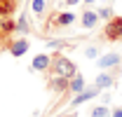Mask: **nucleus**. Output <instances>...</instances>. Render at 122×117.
<instances>
[{
	"label": "nucleus",
	"instance_id": "obj_16",
	"mask_svg": "<svg viewBox=\"0 0 122 117\" xmlns=\"http://www.w3.org/2000/svg\"><path fill=\"white\" fill-rule=\"evenodd\" d=\"M96 14H99V19H106V21L115 16V14H113V7H110V5H103V7H99V10H96Z\"/></svg>",
	"mask_w": 122,
	"mask_h": 117
},
{
	"label": "nucleus",
	"instance_id": "obj_23",
	"mask_svg": "<svg viewBox=\"0 0 122 117\" xmlns=\"http://www.w3.org/2000/svg\"><path fill=\"white\" fill-rule=\"evenodd\" d=\"M92 2H94V0H85V5H92Z\"/></svg>",
	"mask_w": 122,
	"mask_h": 117
},
{
	"label": "nucleus",
	"instance_id": "obj_6",
	"mask_svg": "<svg viewBox=\"0 0 122 117\" xmlns=\"http://www.w3.org/2000/svg\"><path fill=\"white\" fill-rule=\"evenodd\" d=\"M96 66L99 68H115V66H122V54H117V52H108V54H103V56L96 58Z\"/></svg>",
	"mask_w": 122,
	"mask_h": 117
},
{
	"label": "nucleus",
	"instance_id": "obj_1",
	"mask_svg": "<svg viewBox=\"0 0 122 117\" xmlns=\"http://www.w3.org/2000/svg\"><path fill=\"white\" fill-rule=\"evenodd\" d=\"M75 73H77V68L71 58H66L61 52H52V66H49L47 75H63V77L71 80Z\"/></svg>",
	"mask_w": 122,
	"mask_h": 117
},
{
	"label": "nucleus",
	"instance_id": "obj_15",
	"mask_svg": "<svg viewBox=\"0 0 122 117\" xmlns=\"http://www.w3.org/2000/svg\"><path fill=\"white\" fill-rule=\"evenodd\" d=\"M45 7H47L45 0H30V10L35 16H45Z\"/></svg>",
	"mask_w": 122,
	"mask_h": 117
},
{
	"label": "nucleus",
	"instance_id": "obj_9",
	"mask_svg": "<svg viewBox=\"0 0 122 117\" xmlns=\"http://www.w3.org/2000/svg\"><path fill=\"white\" fill-rule=\"evenodd\" d=\"M99 94H101V89L96 87V84H92V87L82 89V91L77 94L75 98H73V103H71V105H73V108H77V105H82L85 101H89V98H94V96H99Z\"/></svg>",
	"mask_w": 122,
	"mask_h": 117
},
{
	"label": "nucleus",
	"instance_id": "obj_4",
	"mask_svg": "<svg viewBox=\"0 0 122 117\" xmlns=\"http://www.w3.org/2000/svg\"><path fill=\"white\" fill-rule=\"evenodd\" d=\"M75 21V14L73 12H54V14L47 19V28L56 30V28H63V26H71Z\"/></svg>",
	"mask_w": 122,
	"mask_h": 117
},
{
	"label": "nucleus",
	"instance_id": "obj_8",
	"mask_svg": "<svg viewBox=\"0 0 122 117\" xmlns=\"http://www.w3.org/2000/svg\"><path fill=\"white\" fill-rule=\"evenodd\" d=\"M49 66H52V54H35L33 56V63H30V68L35 73H47Z\"/></svg>",
	"mask_w": 122,
	"mask_h": 117
},
{
	"label": "nucleus",
	"instance_id": "obj_20",
	"mask_svg": "<svg viewBox=\"0 0 122 117\" xmlns=\"http://www.w3.org/2000/svg\"><path fill=\"white\" fill-rule=\"evenodd\" d=\"M110 117H122V105H117V108L110 112Z\"/></svg>",
	"mask_w": 122,
	"mask_h": 117
},
{
	"label": "nucleus",
	"instance_id": "obj_11",
	"mask_svg": "<svg viewBox=\"0 0 122 117\" xmlns=\"http://www.w3.org/2000/svg\"><path fill=\"white\" fill-rule=\"evenodd\" d=\"M80 24H82V28H96V24H99V14H96V10H85L82 16H80Z\"/></svg>",
	"mask_w": 122,
	"mask_h": 117
},
{
	"label": "nucleus",
	"instance_id": "obj_5",
	"mask_svg": "<svg viewBox=\"0 0 122 117\" xmlns=\"http://www.w3.org/2000/svg\"><path fill=\"white\" fill-rule=\"evenodd\" d=\"M14 33H16V21L12 16H2L0 14V42H5L10 47V40H12Z\"/></svg>",
	"mask_w": 122,
	"mask_h": 117
},
{
	"label": "nucleus",
	"instance_id": "obj_2",
	"mask_svg": "<svg viewBox=\"0 0 122 117\" xmlns=\"http://www.w3.org/2000/svg\"><path fill=\"white\" fill-rule=\"evenodd\" d=\"M106 42H120L122 40V16H113L108 19L106 26H103V35H101Z\"/></svg>",
	"mask_w": 122,
	"mask_h": 117
},
{
	"label": "nucleus",
	"instance_id": "obj_10",
	"mask_svg": "<svg viewBox=\"0 0 122 117\" xmlns=\"http://www.w3.org/2000/svg\"><path fill=\"white\" fill-rule=\"evenodd\" d=\"M7 49H10V54H12V56L19 58V56H24V54L28 52V40H26V38H19V40H14V38H12Z\"/></svg>",
	"mask_w": 122,
	"mask_h": 117
},
{
	"label": "nucleus",
	"instance_id": "obj_21",
	"mask_svg": "<svg viewBox=\"0 0 122 117\" xmlns=\"http://www.w3.org/2000/svg\"><path fill=\"white\" fill-rule=\"evenodd\" d=\"M63 2H66V5H68V7H71V5H77V2H80V0H63Z\"/></svg>",
	"mask_w": 122,
	"mask_h": 117
},
{
	"label": "nucleus",
	"instance_id": "obj_12",
	"mask_svg": "<svg viewBox=\"0 0 122 117\" xmlns=\"http://www.w3.org/2000/svg\"><path fill=\"white\" fill-rule=\"evenodd\" d=\"M33 30V21H30V16L24 12V14H19V19H16V33H21V35H26V33H30Z\"/></svg>",
	"mask_w": 122,
	"mask_h": 117
},
{
	"label": "nucleus",
	"instance_id": "obj_18",
	"mask_svg": "<svg viewBox=\"0 0 122 117\" xmlns=\"http://www.w3.org/2000/svg\"><path fill=\"white\" fill-rule=\"evenodd\" d=\"M56 47H71V42H66V40H47V49H56Z\"/></svg>",
	"mask_w": 122,
	"mask_h": 117
},
{
	"label": "nucleus",
	"instance_id": "obj_14",
	"mask_svg": "<svg viewBox=\"0 0 122 117\" xmlns=\"http://www.w3.org/2000/svg\"><path fill=\"white\" fill-rule=\"evenodd\" d=\"M68 89H71V94H80L82 89H85V77L80 73H75L73 77H71V84H68Z\"/></svg>",
	"mask_w": 122,
	"mask_h": 117
},
{
	"label": "nucleus",
	"instance_id": "obj_22",
	"mask_svg": "<svg viewBox=\"0 0 122 117\" xmlns=\"http://www.w3.org/2000/svg\"><path fill=\"white\" fill-rule=\"evenodd\" d=\"M5 49H7V44H5V42H0V54H2Z\"/></svg>",
	"mask_w": 122,
	"mask_h": 117
},
{
	"label": "nucleus",
	"instance_id": "obj_7",
	"mask_svg": "<svg viewBox=\"0 0 122 117\" xmlns=\"http://www.w3.org/2000/svg\"><path fill=\"white\" fill-rule=\"evenodd\" d=\"M68 84H71V80L63 77V75H49V82H47V87L52 89V91H56V94H66L68 91Z\"/></svg>",
	"mask_w": 122,
	"mask_h": 117
},
{
	"label": "nucleus",
	"instance_id": "obj_3",
	"mask_svg": "<svg viewBox=\"0 0 122 117\" xmlns=\"http://www.w3.org/2000/svg\"><path fill=\"white\" fill-rule=\"evenodd\" d=\"M120 75H122V68H120V66H115L110 73H106V70H103V73H99V75H96V80H94V84H96L99 89L115 87V82H117V77H120Z\"/></svg>",
	"mask_w": 122,
	"mask_h": 117
},
{
	"label": "nucleus",
	"instance_id": "obj_13",
	"mask_svg": "<svg viewBox=\"0 0 122 117\" xmlns=\"http://www.w3.org/2000/svg\"><path fill=\"white\" fill-rule=\"evenodd\" d=\"M19 2L21 0H0V14L2 16H12L19 10Z\"/></svg>",
	"mask_w": 122,
	"mask_h": 117
},
{
	"label": "nucleus",
	"instance_id": "obj_17",
	"mask_svg": "<svg viewBox=\"0 0 122 117\" xmlns=\"http://www.w3.org/2000/svg\"><path fill=\"white\" fill-rule=\"evenodd\" d=\"M89 117H110V110H108V105H103V103H101V105H96V108L92 110Z\"/></svg>",
	"mask_w": 122,
	"mask_h": 117
},
{
	"label": "nucleus",
	"instance_id": "obj_19",
	"mask_svg": "<svg viewBox=\"0 0 122 117\" xmlns=\"http://www.w3.org/2000/svg\"><path fill=\"white\" fill-rule=\"evenodd\" d=\"M85 56L87 58H96L99 56V49H96V47H87V49H85Z\"/></svg>",
	"mask_w": 122,
	"mask_h": 117
}]
</instances>
